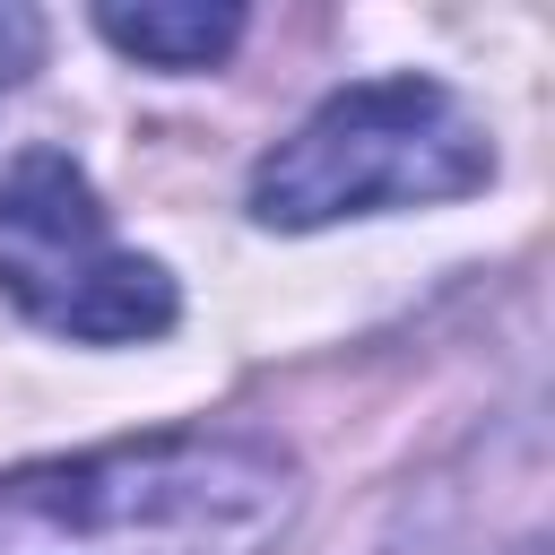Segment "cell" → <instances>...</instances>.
<instances>
[{
    "instance_id": "2",
    "label": "cell",
    "mask_w": 555,
    "mask_h": 555,
    "mask_svg": "<svg viewBox=\"0 0 555 555\" xmlns=\"http://www.w3.org/2000/svg\"><path fill=\"white\" fill-rule=\"evenodd\" d=\"M486 182H494V130L477 121V104L442 78L399 69L321 95L251 165V217L278 234H312L382 208H442Z\"/></svg>"
},
{
    "instance_id": "1",
    "label": "cell",
    "mask_w": 555,
    "mask_h": 555,
    "mask_svg": "<svg viewBox=\"0 0 555 555\" xmlns=\"http://www.w3.org/2000/svg\"><path fill=\"white\" fill-rule=\"evenodd\" d=\"M304 477L260 434H139L0 477V555H269Z\"/></svg>"
},
{
    "instance_id": "4",
    "label": "cell",
    "mask_w": 555,
    "mask_h": 555,
    "mask_svg": "<svg viewBox=\"0 0 555 555\" xmlns=\"http://www.w3.org/2000/svg\"><path fill=\"white\" fill-rule=\"evenodd\" d=\"M95 35L147 69H217L243 43V9L225 0H147V9H95Z\"/></svg>"
},
{
    "instance_id": "3",
    "label": "cell",
    "mask_w": 555,
    "mask_h": 555,
    "mask_svg": "<svg viewBox=\"0 0 555 555\" xmlns=\"http://www.w3.org/2000/svg\"><path fill=\"white\" fill-rule=\"evenodd\" d=\"M0 295L78 347H139L182 312L165 260L113 234L95 182L61 147H26L0 173Z\"/></svg>"
},
{
    "instance_id": "5",
    "label": "cell",
    "mask_w": 555,
    "mask_h": 555,
    "mask_svg": "<svg viewBox=\"0 0 555 555\" xmlns=\"http://www.w3.org/2000/svg\"><path fill=\"white\" fill-rule=\"evenodd\" d=\"M35 52H43V26L26 9H0V87H17L35 69Z\"/></svg>"
}]
</instances>
